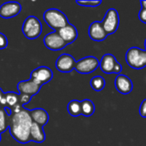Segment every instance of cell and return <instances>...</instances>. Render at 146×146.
<instances>
[{"label":"cell","mask_w":146,"mask_h":146,"mask_svg":"<svg viewBox=\"0 0 146 146\" xmlns=\"http://www.w3.org/2000/svg\"><path fill=\"white\" fill-rule=\"evenodd\" d=\"M32 123L33 120L27 110L23 109L17 114H11L8 127L13 139L21 144L30 142V128Z\"/></svg>","instance_id":"1"},{"label":"cell","mask_w":146,"mask_h":146,"mask_svg":"<svg viewBox=\"0 0 146 146\" xmlns=\"http://www.w3.org/2000/svg\"><path fill=\"white\" fill-rule=\"evenodd\" d=\"M43 18L45 23L52 29L57 32L68 24L67 16L57 9H49L44 11Z\"/></svg>","instance_id":"2"},{"label":"cell","mask_w":146,"mask_h":146,"mask_svg":"<svg viewBox=\"0 0 146 146\" xmlns=\"http://www.w3.org/2000/svg\"><path fill=\"white\" fill-rule=\"evenodd\" d=\"M126 60L131 68L142 69L146 67V50L138 47H132L126 54Z\"/></svg>","instance_id":"3"},{"label":"cell","mask_w":146,"mask_h":146,"mask_svg":"<svg viewBox=\"0 0 146 146\" xmlns=\"http://www.w3.org/2000/svg\"><path fill=\"white\" fill-rule=\"evenodd\" d=\"M22 33L24 36L29 39L38 38L42 33V24L40 21L36 16H28L23 22Z\"/></svg>","instance_id":"4"},{"label":"cell","mask_w":146,"mask_h":146,"mask_svg":"<svg viewBox=\"0 0 146 146\" xmlns=\"http://www.w3.org/2000/svg\"><path fill=\"white\" fill-rule=\"evenodd\" d=\"M120 23L119 14L116 9H110L102 21V25L108 35L113 34L116 32Z\"/></svg>","instance_id":"5"},{"label":"cell","mask_w":146,"mask_h":146,"mask_svg":"<svg viewBox=\"0 0 146 146\" xmlns=\"http://www.w3.org/2000/svg\"><path fill=\"white\" fill-rule=\"evenodd\" d=\"M99 62L94 56H86L76 62L74 69L80 74H87L94 72L98 68Z\"/></svg>","instance_id":"6"},{"label":"cell","mask_w":146,"mask_h":146,"mask_svg":"<svg viewBox=\"0 0 146 146\" xmlns=\"http://www.w3.org/2000/svg\"><path fill=\"white\" fill-rule=\"evenodd\" d=\"M44 44L49 50H61L67 45L65 41L56 31L50 33L44 36Z\"/></svg>","instance_id":"7"},{"label":"cell","mask_w":146,"mask_h":146,"mask_svg":"<svg viewBox=\"0 0 146 146\" xmlns=\"http://www.w3.org/2000/svg\"><path fill=\"white\" fill-rule=\"evenodd\" d=\"M53 78V73L50 68L48 67H39L31 73L30 79L33 80L36 83L40 85L41 86L48 82H50Z\"/></svg>","instance_id":"8"},{"label":"cell","mask_w":146,"mask_h":146,"mask_svg":"<svg viewBox=\"0 0 146 146\" xmlns=\"http://www.w3.org/2000/svg\"><path fill=\"white\" fill-rule=\"evenodd\" d=\"M76 61L68 54H62L56 62V67L62 73H69L74 69Z\"/></svg>","instance_id":"9"},{"label":"cell","mask_w":146,"mask_h":146,"mask_svg":"<svg viewBox=\"0 0 146 146\" xmlns=\"http://www.w3.org/2000/svg\"><path fill=\"white\" fill-rule=\"evenodd\" d=\"M21 11V5L17 2H7L0 6V17L9 19L15 17Z\"/></svg>","instance_id":"10"},{"label":"cell","mask_w":146,"mask_h":146,"mask_svg":"<svg viewBox=\"0 0 146 146\" xmlns=\"http://www.w3.org/2000/svg\"><path fill=\"white\" fill-rule=\"evenodd\" d=\"M40 87L41 86L36 83L32 79L21 81L17 84V90L20 92V94H27L32 97L36 95L39 92Z\"/></svg>","instance_id":"11"},{"label":"cell","mask_w":146,"mask_h":146,"mask_svg":"<svg viewBox=\"0 0 146 146\" xmlns=\"http://www.w3.org/2000/svg\"><path fill=\"white\" fill-rule=\"evenodd\" d=\"M115 86L116 90L121 94H129L133 88V82L129 77L124 74H119L115 80Z\"/></svg>","instance_id":"12"},{"label":"cell","mask_w":146,"mask_h":146,"mask_svg":"<svg viewBox=\"0 0 146 146\" xmlns=\"http://www.w3.org/2000/svg\"><path fill=\"white\" fill-rule=\"evenodd\" d=\"M88 33H89V37L92 40L97 42H101L104 40L108 36L107 33L105 32L102 25V22L99 21H94L90 25Z\"/></svg>","instance_id":"13"},{"label":"cell","mask_w":146,"mask_h":146,"mask_svg":"<svg viewBox=\"0 0 146 146\" xmlns=\"http://www.w3.org/2000/svg\"><path fill=\"white\" fill-rule=\"evenodd\" d=\"M57 33L67 44H69L74 41H75L78 37V32L76 27L70 23H68L67 26L58 30Z\"/></svg>","instance_id":"14"},{"label":"cell","mask_w":146,"mask_h":146,"mask_svg":"<svg viewBox=\"0 0 146 146\" xmlns=\"http://www.w3.org/2000/svg\"><path fill=\"white\" fill-rule=\"evenodd\" d=\"M117 61L114 55L105 54L103 56L102 59L99 62V66L101 70L105 74H113L114 68Z\"/></svg>","instance_id":"15"},{"label":"cell","mask_w":146,"mask_h":146,"mask_svg":"<svg viewBox=\"0 0 146 146\" xmlns=\"http://www.w3.org/2000/svg\"><path fill=\"white\" fill-rule=\"evenodd\" d=\"M29 113L33 120V122L38 124L41 127H44L49 121V114L44 109L38 108L35 110H29Z\"/></svg>","instance_id":"16"},{"label":"cell","mask_w":146,"mask_h":146,"mask_svg":"<svg viewBox=\"0 0 146 146\" xmlns=\"http://www.w3.org/2000/svg\"><path fill=\"white\" fill-rule=\"evenodd\" d=\"M30 139L31 141L36 143H43L45 140V133L43 130V127L33 122L30 128Z\"/></svg>","instance_id":"17"},{"label":"cell","mask_w":146,"mask_h":146,"mask_svg":"<svg viewBox=\"0 0 146 146\" xmlns=\"http://www.w3.org/2000/svg\"><path fill=\"white\" fill-rule=\"evenodd\" d=\"M95 112V105L92 101L89 99H85L81 101V115L86 117L92 116Z\"/></svg>","instance_id":"18"},{"label":"cell","mask_w":146,"mask_h":146,"mask_svg":"<svg viewBox=\"0 0 146 146\" xmlns=\"http://www.w3.org/2000/svg\"><path fill=\"white\" fill-rule=\"evenodd\" d=\"M68 112L71 116L77 117L81 115V102L72 100L68 104Z\"/></svg>","instance_id":"19"},{"label":"cell","mask_w":146,"mask_h":146,"mask_svg":"<svg viewBox=\"0 0 146 146\" xmlns=\"http://www.w3.org/2000/svg\"><path fill=\"white\" fill-rule=\"evenodd\" d=\"M5 98H6V107L9 109H12L14 106H15L17 104H19V94L15 92H6L4 93Z\"/></svg>","instance_id":"20"},{"label":"cell","mask_w":146,"mask_h":146,"mask_svg":"<svg viewBox=\"0 0 146 146\" xmlns=\"http://www.w3.org/2000/svg\"><path fill=\"white\" fill-rule=\"evenodd\" d=\"M90 85L96 92H101L105 86V80L101 76H95L91 80Z\"/></svg>","instance_id":"21"},{"label":"cell","mask_w":146,"mask_h":146,"mask_svg":"<svg viewBox=\"0 0 146 146\" xmlns=\"http://www.w3.org/2000/svg\"><path fill=\"white\" fill-rule=\"evenodd\" d=\"M6 116L7 114L3 108L0 107V133H3L6 128L8 127V125L6 124Z\"/></svg>","instance_id":"22"},{"label":"cell","mask_w":146,"mask_h":146,"mask_svg":"<svg viewBox=\"0 0 146 146\" xmlns=\"http://www.w3.org/2000/svg\"><path fill=\"white\" fill-rule=\"evenodd\" d=\"M102 1H76V3L81 6H88V7H97L100 5Z\"/></svg>","instance_id":"23"},{"label":"cell","mask_w":146,"mask_h":146,"mask_svg":"<svg viewBox=\"0 0 146 146\" xmlns=\"http://www.w3.org/2000/svg\"><path fill=\"white\" fill-rule=\"evenodd\" d=\"M32 98V96L30 95H27V94H19V104L21 105H24V104H27L30 100Z\"/></svg>","instance_id":"24"},{"label":"cell","mask_w":146,"mask_h":146,"mask_svg":"<svg viewBox=\"0 0 146 146\" xmlns=\"http://www.w3.org/2000/svg\"><path fill=\"white\" fill-rule=\"evenodd\" d=\"M8 46V38L7 37L0 33V50H3Z\"/></svg>","instance_id":"25"},{"label":"cell","mask_w":146,"mask_h":146,"mask_svg":"<svg viewBox=\"0 0 146 146\" xmlns=\"http://www.w3.org/2000/svg\"><path fill=\"white\" fill-rule=\"evenodd\" d=\"M139 114L143 118H146V99H145L140 105L139 108Z\"/></svg>","instance_id":"26"},{"label":"cell","mask_w":146,"mask_h":146,"mask_svg":"<svg viewBox=\"0 0 146 146\" xmlns=\"http://www.w3.org/2000/svg\"><path fill=\"white\" fill-rule=\"evenodd\" d=\"M139 20H140L142 22H144V23H145L146 24V9H142L139 11Z\"/></svg>","instance_id":"27"},{"label":"cell","mask_w":146,"mask_h":146,"mask_svg":"<svg viewBox=\"0 0 146 146\" xmlns=\"http://www.w3.org/2000/svg\"><path fill=\"white\" fill-rule=\"evenodd\" d=\"M22 110H23L22 105H21L20 104H17L15 106H14V107L11 109V114H17V113L21 112Z\"/></svg>","instance_id":"28"},{"label":"cell","mask_w":146,"mask_h":146,"mask_svg":"<svg viewBox=\"0 0 146 146\" xmlns=\"http://www.w3.org/2000/svg\"><path fill=\"white\" fill-rule=\"evenodd\" d=\"M122 71V67L121 65V63H119L118 62H116L115 68H114V70H113V74H120Z\"/></svg>","instance_id":"29"},{"label":"cell","mask_w":146,"mask_h":146,"mask_svg":"<svg viewBox=\"0 0 146 146\" xmlns=\"http://www.w3.org/2000/svg\"><path fill=\"white\" fill-rule=\"evenodd\" d=\"M140 3H141L142 9H146V0H142V1L140 2Z\"/></svg>","instance_id":"30"},{"label":"cell","mask_w":146,"mask_h":146,"mask_svg":"<svg viewBox=\"0 0 146 146\" xmlns=\"http://www.w3.org/2000/svg\"><path fill=\"white\" fill-rule=\"evenodd\" d=\"M3 96H4V93L3 92L2 89L0 88V103H1V101H2V99H3Z\"/></svg>","instance_id":"31"},{"label":"cell","mask_w":146,"mask_h":146,"mask_svg":"<svg viewBox=\"0 0 146 146\" xmlns=\"http://www.w3.org/2000/svg\"><path fill=\"white\" fill-rule=\"evenodd\" d=\"M145 50H146V39H145Z\"/></svg>","instance_id":"32"},{"label":"cell","mask_w":146,"mask_h":146,"mask_svg":"<svg viewBox=\"0 0 146 146\" xmlns=\"http://www.w3.org/2000/svg\"><path fill=\"white\" fill-rule=\"evenodd\" d=\"M0 142H1V133H0Z\"/></svg>","instance_id":"33"},{"label":"cell","mask_w":146,"mask_h":146,"mask_svg":"<svg viewBox=\"0 0 146 146\" xmlns=\"http://www.w3.org/2000/svg\"></svg>","instance_id":"34"}]
</instances>
